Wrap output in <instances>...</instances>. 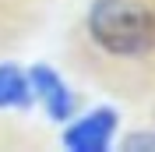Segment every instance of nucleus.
Listing matches in <instances>:
<instances>
[{"instance_id": "obj_1", "label": "nucleus", "mask_w": 155, "mask_h": 152, "mask_svg": "<svg viewBox=\"0 0 155 152\" xmlns=\"http://www.w3.org/2000/svg\"><path fill=\"white\" fill-rule=\"evenodd\" d=\"M85 29L106 57L141 60L155 53V7L145 0H92Z\"/></svg>"}, {"instance_id": "obj_2", "label": "nucleus", "mask_w": 155, "mask_h": 152, "mask_svg": "<svg viewBox=\"0 0 155 152\" xmlns=\"http://www.w3.org/2000/svg\"><path fill=\"white\" fill-rule=\"evenodd\" d=\"M120 127V113L113 106H95L92 113L78 117L64 127L60 145L71 152H106L113 145V134Z\"/></svg>"}, {"instance_id": "obj_3", "label": "nucleus", "mask_w": 155, "mask_h": 152, "mask_svg": "<svg viewBox=\"0 0 155 152\" xmlns=\"http://www.w3.org/2000/svg\"><path fill=\"white\" fill-rule=\"evenodd\" d=\"M28 88L32 95H35L39 103H42V110H46L49 120H71L74 117V95H71L67 81L57 74V67H49V64H32L28 67Z\"/></svg>"}, {"instance_id": "obj_4", "label": "nucleus", "mask_w": 155, "mask_h": 152, "mask_svg": "<svg viewBox=\"0 0 155 152\" xmlns=\"http://www.w3.org/2000/svg\"><path fill=\"white\" fill-rule=\"evenodd\" d=\"M28 103H32L28 71H21L18 64L4 60L0 64V110H25Z\"/></svg>"}, {"instance_id": "obj_5", "label": "nucleus", "mask_w": 155, "mask_h": 152, "mask_svg": "<svg viewBox=\"0 0 155 152\" xmlns=\"http://www.w3.org/2000/svg\"><path fill=\"white\" fill-rule=\"evenodd\" d=\"M120 149H127V152H155V131H130L120 142Z\"/></svg>"}]
</instances>
